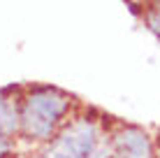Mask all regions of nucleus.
<instances>
[{
  "label": "nucleus",
  "mask_w": 160,
  "mask_h": 158,
  "mask_svg": "<svg viewBox=\"0 0 160 158\" xmlns=\"http://www.w3.org/2000/svg\"><path fill=\"white\" fill-rule=\"evenodd\" d=\"M65 110H68V98L65 95H58L56 91H49V89L37 91L35 95L28 98L23 110L26 130L35 137H47Z\"/></svg>",
  "instance_id": "1"
},
{
  "label": "nucleus",
  "mask_w": 160,
  "mask_h": 158,
  "mask_svg": "<svg viewBox=\"0 0 160 158\" xmlns=\"http://www.w3.org/2000/svg\"><path fill=\"white\" fill-rule=\"evenodd\" d=\"M95 142V133L88 123H79V126L70 128L63 137L53 144L49 151V158H86L93 149Z\"/></svg>",
  "instance_id": "2"
},
{
  "label": "nucleus",
  "mask_w": 160,
  "mask_h": 158,
  "mask_svg": "<svg viewBox=\"0 0 160 158\" xmlns=\"http://www.w3.org/2000/svg\"><path fill=\"white\" fill-rule=\"evenodd\" d=\"M0 128H2L5 133H12V130L16 128V116H14V112L9 110L2 100H0Z\"/></svg>",
  "instance_id": "4"
},
{
  "label": "nucleus",
  "mask_w": 160,
  "mask_h": 158,
  "mask_svg": "<svg viewBox=\"0 0 160 158\" xmlns=\"http://www.w3.org/2000/svg\"><path fill=\"white\" fill-rule=\"evenodd\" d=\"M116 149L121 158H148V142L142 133L137 130H128V133L118 135L116 140Z\"/></svg>",
  "instance_id": "3"
}]
</instances>
